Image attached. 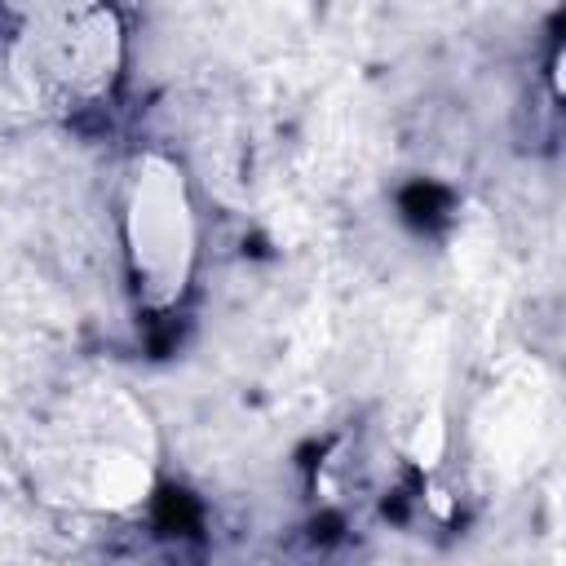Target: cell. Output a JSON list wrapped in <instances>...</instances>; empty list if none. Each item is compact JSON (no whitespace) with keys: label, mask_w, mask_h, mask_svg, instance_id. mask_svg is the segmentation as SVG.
I'll return each mask as SVG.
<instances>
[{"label":"cell","mask_w":566,"mask_h":566,"mask_svg":"<svg viewBox=\"0 0 566 566\" xmlns=\"http://www.w3.org/2000/svg\"><path fill=\"white\" fill-rule=\"evenodd\" d=\"M4 66L27 106L75 115L102 102L119 75L124 31L102 4H35L18 9L4 31Z\"/></svg>","instance_id":"6da1fadb"},{"label":"cell","mask_w":566,"mask_h":566,"mask_svg":"<svg viewBox=\"0 0 566 566\" xmlns=\"http://www.w3.org/2000/svg\"><path fill=\"white\" fill-rule=\"evenodd\" d=\"M124 239L137 296L150 310H172L186 296L195 270V212L177 164L159 155H146L137 164L124 212Z\"/></svg>","instance_id":"7a4b0ae2"}]
</instances>
